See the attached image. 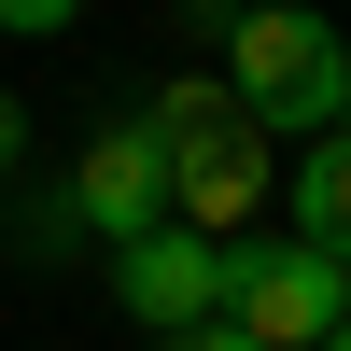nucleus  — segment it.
Returning a JSON list of instances; mask_svg holds the SVG:
<instances>
[{"label":"nucleus","mask_w":351,"mask_h":351,"mask_svg":"<svg viewBox=\"0 0 351 351\" xmlns=\"http://www.w3.org/2000/svg\"><path fill=\"white\" fill-rule=\"evenodd\" d=\"M225 84H239V112L267 141H295V155L351 127V43L309 14V0H253L239 43H225Z\"/></svg>","instance_id":"1"},{"label":"nucleus","mask_w":351,"mask_h":351,"mask_svg":"<svg viewBox=\"0 0 351 351\" xmlns=\"http://www.w3.org/2000/svg\"><path fill=\"white\" fill-rule=\"evenodd\" d=\"M155 127H169V169H183V225L239 253L253 211H267V127L239 112V84H225V71L155 84Z\"/></svg>","instance_id":"2"},{"label":"nucleus","mask_w":351,"mask_h":351,"mask_svg":"<svg viewBox=\"0 0 351 351\" xmlns=\"http://www.w3.org/2000/svg\"><path fill=\"white\" fill-rule=\"evenodd\" d=\"M71 211H84V239H99V253L183 225V169H169V127H155V112H99V127H84V155H71Z\"/></svg>","instance_id":"3"},{"label":"nucleus","mask_w":351,"mask_h":351,"mask_svg":"<svg viewBox=\"0 0 351 351\" xmlns=\"http://www.w3.org/2000/svg\"><path fill=\"white\" fill-rule=\"evenodd\" d=\"M225 324L267 337V351H324L351 324V267L309 253L295 225H281V239H239V253H225Z\"/></svg>","instance_id":"4"},{"label":"nucleus","mask_w":351,"mask_h":351,"mask_svg":"<svg viewBox=\"0 0 351 351\" xmlns=\"http://www.w3.org/2000/svg\"><path fill=\"white\" fill-rule=\"evenodd\" d=\"M112 295H127V324L183 337V324H225V239H197V225H155V239L112 253Z\"/></svg>","instance_id":"5"},{"label":"nucleus","mask_w":351,"mask_h":351,"mask_svg":"<svg viewBox=\"0 0 351 351\" xmlns=\"http://www.w3.org/2000/svg\"><path fill=\"white\" fill-rule=\"evenodd\" d=\"M281 211H295V239H309V253H337V267H351V127L295 155V183H281Z\"/></svg>","instance_id":"6"},{"label":"nucleus","mask_w":351,"mask_h":351,"mask_svg":"<svg viewBox=\"0 0 351 351\" xmlns=\"http://www.w3.org/2000/svg\"><path fill=\"white\" fill-rule=\"evenodd\" d=\"M0 253H43V267H71V253H99V239H84L71 183H43V197H14V211H0Z\"/></svg>","instance_id":"7"},{"label":"nucleus","mask_w":351,"mask_h":351,"mask_svg":"<svg viewBox=\"0 0 351 351\" xmlns=\"http://www.w3.org/2000/svg\"><path fill=\"white\" fill-rule=\"evenodd\" d=\"M71 14H84V0H0V28H28V43H56Z\"/></svg>","instance_id":"8"},{"label":"nucleus","mask_w":351,"mask_h":351,"mask_svg":"<svg viewBox=\"0 0 351 351\" xmlns=\"http://www.w3.org/2000/svg\"><path fill=\"white\" fill-rule=\"evenodd\" d=\"M14 169H28V99L0 84V183H14Z\"/></svg>","instance_id":"9"},{"label":"nucleus","mask_w":351,"mask_h":351,"mask_svg":"<svg viewBox=\"0 0 351 351\" xmlns=\"http://www.w3.org/2000/svg\"><path fill=\"white\" fill-rule=\"evenodd\" d=\"M155 351H267V337H239V324H183V337H155Z\"/></svg>","instance_id":"10"},{"label":"nucleus","mask_w":351,"mask_h":351,"mask_svg":"<svg viewBox=\"0 0 351 351\" xmlns=\"http://www.w3.org/2000/svg\"><path fill=\"white\" fill-rule=\"evenodd\" d=\"M324 351H351V324H337V337H324Z\"/></svg>","instance_id":"11"}]
</instances>
